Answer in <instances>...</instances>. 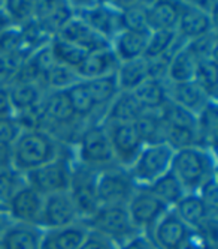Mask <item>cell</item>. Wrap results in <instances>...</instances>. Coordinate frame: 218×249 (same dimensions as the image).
Wrapping results in <instances>:
<instances>
[{"mask_svg": "<svg viewBox=\"0 0 218 249\" xmlns=\"http://www.w3.org/2000/svg\"><path fill=\"white\" fill-rule=\"evenodd\" d=\"M70 149L42 128L24 129L9 150V162L16 171L26 174L54 161Z\"/></svg>", "mask_w": 218, "mask_h": 249, "instance_id": "1", "label": "cell"}, {"mask_svg": "<svg viewBox=\"0 0 218 249\" xmlns=\"http://www.w3.org/2000/svg\"><path fill=\"white\" fill-rule=\"evenodd\" d=\"M171 173L183 185L186 192H197L206 180L217 176L215 152L199 146L175 150Z\"/></svg>", "mask_w": 218, "mask_h": 249, "instance_id": "2", "label": "cell"}, {"mask_svg": "<svg viewBox=\"0 0 218 249\" xmlns=\"http://www.w3.org/2000/svg\"><path fill=\"white\" fill-rule=\"evenodd\" d=\"M75 164L90 168L102 170L115 164L111 141L103 122L87 123L72 146Z\"/></svg>", "mask_w": 218, "mask_h": 249, "instance_id": "3", "label": "cell"}, {"mask_svg": "<svg viewBox=\"0 0 218 249\" xmlns=\"http://www.w3.org/2000/svg\"><path fill=\"white\" fill-rule=\"evenodd\" d=\"M75 159L74 152L67 150L54 161L31 170L24 174L26 183L38 191L42 197L59 192H67L72 180V173H74Z\"/></svg>", "mask_w": 218, "mask_h": 249, "instance_id": "4", "label": "cell"}, {"mask_svg": "<svg viewBox=\"0 0 218 249\" xmlns=\"http://www.w3.org/2000/svg\"><path fill=\"white\" fill-rule=\"evenodd\" d=\"M90 231L103 236L117 248L140 234L130 221L125 206H100L92 218L84 221Z\"/></svg>", "mask_w": 218, "mask_h": 249, "instance_id": "5", "label": "cell"}, {"mask_svg": "<svg viewBox=\"0 0 218 249\" xmlns=\"http://www.w3.org/2000/svg\"><path fill=\"white\" fill-rule=\"evenodd\" d=\"M138 189L129 170L112 164L97 170L96 191L100 206H125Z\"/></svg>", "mask_w": 218, "mask_h": 249, "instance_id": "6", "label": "cell"}, {"mask_svg": "<svg viewBox=\"0 0 218 249\" xmlns=\"http://www.w3.org/2000/svg\"><path fill=\"white\" fill-rule=\"evenodd\" d=\"M217 2H181L176 35L188 42L206 33L217 32Z\"/></svg>", "mask_w": 218, "mask_h": 249, "instance_id": "7", "label": "cell"}, {"mask_svg": "<svg viewBox=\"0 0 218 249\" xmlns=\"http://www.w3.org/2000/svg\"><path fill=\"white\" fill-rule=\"evenodd\" d=\"M173 152L166 143L143 146L135 162L129 168L138 186H148L171 170Z\"/></svg>", "mask_w": 218, "mask_h": 249, "instance_id": "8", "label": "cell"}, {"mask_svg": "<svg viewBox=\"0 0 218 249\" xmlns=\"http://www.w3.org/2000/svg\"><path fill=\"white\" fill-rule=\"evenodd\" d=\"M74 14L90 29L109 41L121 30L120 12L114 2H70Z\"/></svg>", "mask_w": 218, "mask_h": 249, "instance_id": "9", "label": "cell"}, {"mask_svg": "<svg viewBox=\"0 0 218 249\" xmlns=\"http://www.w3.org/2000/svg\"><path fill=\"white\" fill-rule=\"evenodd\" d=\"M103 124L111 141L115 164L129 170L145 146L135 123L103 122Z\"/></svg>", "mask_w": 218, "mask_h": 249, "instance_id": "10", "label": "cell"}, {"mask_svg": "<svg viewBox=\"0 0 218 249\" xmlns=\"http://www.w3.org/2000/svg\"><path fill=\"white\" fill-rule=\"evenodd\" d=\"M96 170H90L78 164H75L74 173H72V180L67 192L70 198L74 200L82 222L92 218L100 207L96 191Z\"/></svg>", "mask_w": 218, "mask_h": 249, "instance_id": "11", "label": "cell"}, {"mask_svg": "<svg viewBox=\"0 0 218 249\" xmlns=\"http://www.w3.org/2000/svg\"><path fill=\"white\" fill-rule=\"evenodd\" d=\"M127 212L135 228L140 234H147L148 231L158 222V219L165 215L169 207H166L157 197L147 189L138 186L129 203L125 204Z\"/></svg>", "mask_w": 218, "mask_h": 249, "instance_id": "12", "label": "cell"}, {"mask_svg": "<svg viewBox=\"0 0 218 249\" xmlns=\"http://www.w3.org/2000/svg\"><path fill=\"white\" fill-rule=\"evenodd\" d=\"M79 215L69 192H59L44 197L39 227L42 230H57L79 222Z\"/></svg>", "mask_w": 218, "mask_h": 249, "instance_id": "13", "label": "cell"}, {"mask_svg": "<svg viewBox=\"0 0 218 249\" xmlns=\"http://www.w3.org/2000/svg\"><path fill=\"white\" fill-rule=\"evenodd\" d=\"M42 206L44 197L26 183L8 203L6 213L12 222L39 227Z\"/></svg>", "mask_w": 218, "mask_h": 249, "instance_id": "14", "label": "cell"}, {"mask_svg": "<svg viewBox=\"0 0 218 249\" xmlns=\"http://www.w3.org/2000/svg\"><path fill=\"white\" fill-rule=\"evenodd\" d=\"M190 228L171 209L148 231L147 236L157 249H179L186 240Z\"/></svg>", "mask_w": 218, "mask_h": 249, "instance_id": "15", "label": "cell"}, {"mask_svg": "<svg viewBox=\"0 0 218 249\" xmlns=\"http://www.w3.org/2000/svg\"><path fill=\"white\" fill-rule=\"evenodd\" d=\"M45 89L38 81L20 80L16 78L8 87V95L15 116L31 113L39 108V105L45 96Z\"/></svg>", "mask_w": 218, "mask_h": 249, "instance_id": "16", "label": "cell"}, {"mask_svg": "<svg viewBox=\"0 0 218 249\" xmlns=\"http://www.w3.org/2000/svg\"><path fill=\"white\" fill-rule=\"evenodd\" d=\"M74 17L70 2H34L33 20L49 38L57 36L62 27Z\"/></svg>", "mask_w": 218, "mask_h": 249, "instance_id": "17", "label": "cell"}, {"mask_svg": "<svg viewBox=\"0 0 218 249\" xmlns=\"http://www.w3.org/2000/svg\"><path fill=\"white\" fill-rule=\"evenodd\" d=\"M57 38L64 39L67 42H72L87 53H93L97 50H103L111 47L109 41L102 38L93 29H90L81 18L74 14V17L62 27V30L57 33Z\"/></svg>", "mask_w": 218, "mask_h": 249, "instance_id": "18", "label": "cell"}, {"mask_svg": "<svg viewBox=\"0 0 218 249\" xmlns=\"http://www.w3.org/2000/svg\"><path fill=\"white\" fill-rule=\"evenodd\" d=\"M169 99L191 114L197 116L212 99L194 80L179 84H169Z\"/></svg>", "mask_w": 218, "mask_h": 249, "instance_id": "19", "label": "cell"}, {"mask_svg": "<svg viewBox=\"0 0 218 249\" xmlns=\"http://www.w3.org/2000/svg\"><path fill=\"white\" fill-rule=\"evenodd\" d=\"M181 2L175 0H156L145 3V18L150 32L176 30L179 20Z\"/></svg>", "mask_w": 218, "mask_h": 249, "instance_id": "20", "label": "cell"}, {"mask_svg": "<svg viewBox=\"0 0 218 249\" xmlns=\"http://www.w3.org/2000/svg\"><path fill=\"white\" fill-rule=\"evenodd\" d=\"M44 230L38 225L12 222L0 237V249H41Z\"/></svg>", "mask_w": 218, "mask_h": 249, "instance_id": "21", "label": "cell"}, {"mask_svg": "<svg viewBox=\"0 0 218 249\" xmlns=\"http://www.w3.org/2000/svg\"><path fill=\"white\" fill-rule=\"evenodd\" d=\"M150 32L120 30L111 39V50L118 62H127L140 59L145 54Z\"/></svg>", "mask_w": 218, "mask_h": 249, "instance_id": "22", "label": "cell"}, {"mask_svg": "<svg viewBox=\"0 0 218 249\" xmlns=\"http://www.w3.org/2000/svg\"><path fill=\"white\" fill-rule=\"evenodd\" d=\"M120 62L115 57L111 47L88 53L82 65L78 68L77 74L81 80H93L105 75L115 74Z\"/></svg>", "mask_w": 218, "mask_h": 249, "instance_id": "23", "label": "cell"}, {"mask_svg": "<svg viewBox=\"0 0 218 249\" xmlns=\"http://www.w3.org/2000/svg\"><path fill=\"white\" fill-rule=\"evenodd\" d=\"M172 210L190 230L201 231L209 218H215V215H211L208 207L196 192H187Z\"/></svg>", "mask_w": 218, "mask_h": 249, "instance_id": "24", "label": "cell"}, {"mask_svg": "<svg viewBox=\"0 0 218 249\" xmlns=\"http://www.w3.org/2000/svg\"><path fill=\"white\" fill-rule=\"evenodd\" d=\"M72 110L75 111L78 119L84 123H92V122H102L103 116L96 107L92 95H90L88 89L84 83V80L77 81L64 90Z\"/></svg>", "mask_w": 218, "mask_h": 249, "instance_id": "25", "label": "cell"}, {"mask_svg": "<svg viewBox=\"0 0 218 249\" xmlns=\"http://www.w3.org/2000/svg\"><path fill=\"white\" fill-rule=\"evenodd\" d=\"M133 95L143 110L160 111L169 101V83L150 77L135 89Z\"/></svg>", "mask_w": 218, "mask_h": 249, "instance_id": "26", "label": "cell"}, {"mask_svg": "<svg viewBox=\"0 0 218 249\" xmlns=\"http://www.w3.org/2000/svg\"><path fill=\"white\" fill-rule=\"evenodd\" d=\"M143 113V108L138 102L133 92H120L115 99L109 104L102 122L135 123Z\"/></svg>", "mask_w": 218, "mask_h": 249, "instance_id": "27", "label": "cell"}, {"mask_svg": "<svg viewBox=\"0 0 218 249\" xmlns=\"http://www.w3.org/2000/svg\"><path fill=\"white\" fill-rule=\"evenodd\" d=\"M196 132H197L199 147L208 149L211 152L217 150V135H218L217 101H211L205 108L196 116Z\"/></svg>", "mask_w": 218, "mask_h": 249, "instance_id": "28", "label": "cell"}, {"mask_svg": "<svg viewBox=\"0 0 218 249\" xmlns=\"http://www.w3.org/2000/svg\"><path fill=\"white\" fill-rule=\"evenodd\" d=\"M115 77L120 92H133L138 86L150 78V63L145 57L120 62Z\"/></svg>", "mask_w": 218, "mask_h": 249, "instance_id": "29", "label": "cell"}, {"mask_svg": "<svg viewBox=\"0 0 218 249\" xmlns=\"http://www.w3.org/2000/svg\"><path fill=\"white\" fill-rule=\"evenodd\" d=\"M197 59L187 50L186 44L179 47L171 57L169 68H168V83L169 84H179L194 80L196 69H197Z\"/></svg>", "mask_w": 218, "mask_h": 249, "instance_id": "30", "label": "cell"}, {"mask_svg": "<svg viewBox=\"0 0 218 249\" xmlns=\"http://www.w3.org/2000/svg\"><path fill=\"white\" fill-rule=\"evenodd\" d=\"M184 44V41L178 38L176 30H153L148 35V42L143 57L153 60L165 56H172Z\"/></svg>", "mask_w": 218, "mask_h": 249, "instance_id": "31", "label": "cell"}, {"mask_svg": "<svg viewBox=\"0 0 218 249\" xmlns=\"http://www.w3.org/2000/svg\"><path fill=\"white\" fill-rule=\"evenodd\" d=\"M84 83L88 89L90 95H92L96 107L99 108V111L102 113V116H105V111L109 107V104H111L115 99V96L120 93V87H118L115 74L93 78V80H84Z\"/></svg>", "mask_w": 218, "mask_h": 249, "instance_id": "32", "label": "cell"}, {"mask_svg": "<svg viewBox=\"0 0 218 249\" xmlns=\"http://www.w3.org/2000/svg\"><path fill=\"white\" fill-rule=\"evenodd\" d=\"M145 188L169 209H173L176 206V203L187 194L186 189L183 188V185H181L176 177L171 173V170L166 174L158 177L156 182H153L151 185L145 186Z\"/></svg>", "mask_w": 218, "mask_h": 249, "instance_id": "33", "label": "cell"}, {"mask_svg": "<svg viewBox=\"0 0 218 249\" xmlns=\"http://www.w3.org/2000/svg\"><path fill=\"white\" fill-rule=\"evenodd\" d=\"M135 126L145 146L165 143V123H163L160 111L143 110L135 122Z\"/></svg>", "mask_w": 218, "mask_h": 249, "instance_id": "34", "label": "cell"}, {"mask_svg": "<svg viewBox=\"0 0 218 249\" xmlns=\"http://www.w3.org/2000/svg\"><path fill=\"white\" fill-rule=\"evenodd\" d=\"M49 50L51 54L59 65L67 66L70 69L78 71V68L82 65L84 59L87 57L88 53L82 50L81 47L67 42L64 39H60L57 36H54L49 41Z\"/></svg>", "mask_w": 218, "mask_h": 249, "instance_id": "35", "label": "cell"}, {"mask_svg": "<svg viewBox=\"0 0 218 249\" xmlns=\"http://www.w3.org/2000/svg\"><path fill=\"white\" fill-rule=\"evenodd\" d=\"M120 12L121 30L150 32L145 18V3L147 2H114Z\"/></svg>", "mask_w": 218, "mask_h": 249, "instance_id": "36", "label": "cell"}, {"mask_svg": "<svg viewBox=\"0 0 218 249\" xmlns=\"http://www.w3.org/2000/svg\"><path fill=\"white\" fill-rule=\"evenodd\" d=\"M81 78L78 77L75 69H70L67 66L59 65L57 62L54 63V66L45 74L42 78V86L47 92L51 90H66L67 87L72 84H75Z\"/></svg>", "mask_w": 218, "mask_h": 249, "instance_id": "37", "label": "cell"}, {"mask_svg": "<svg viewBox=\"0 0 218 249\" xmlns=\"http://www.w3.org/2000/svg\"><path fill=\"white\" fill-rule=\"evenodd\" d=\"M24 185H26L24 174L16 171L12 165L0 168V206L6 210V206L11 201V198Z\"/></svg>", "mask_w": 218, "mask_h": 249, "instance_id": "38", "label": "cell"}, {"mask_svg": "<svg viewBox=\"0 0 218 249\" xmlns=\"http://www.w3.org/2000/svg\"><path fill=\"white\" fill-rule=\"evenodd\" d=\"M194 81L201 86L212 99H217V90H218L217 59H208V60L199 62L197 69H196V75H194Z\"/></svg>", "mask_w": 218, "mask_h": 249, "instance_id": "39", "label": "cell"}, {"mask_svg": "<svg viewBox=\"0 0 218 249\" xmlns=\"http://www.w3.org/2000/svg\"><path fill=\"white\" fill-rule=\"evenodd\" d=\"M186 47L197 59V62L217 59V32H211L203 35V36L191 39L186 42Z\"/></svg>", "mask_w": 218, "mask_h": 249, "instance_id": "40", "label": "cell"}, {"mask_svg": "<svg viewBox=\"0 0 218 249\" xmlns=\"http://www.w3.org/2000/svg\"><path fill=\"white\" fill-rule=\"evenodd\" d=\"M34 2H21V0H12L3 2V11L14 27H21L33 20Z\"/></svg>", "mask_w": 218, "mask_h": 249, "instance_id": "41", "label": "cell"}, {"mask_svg": "<svg viewBox=\"0 0 218 249\" xmlns=\"http://www.w3.org/2000/svg\"><path fill=\"white\" fill-rule=\"evenodd\" d=\"M23 132V126L14 114L0 117V147L11 150Z\"/></svg>", "mask_w": 218, "mask_h": 249, "instance_id": "42", "label": "cell"}, {"mask_svg": "<svg viewBox=\"0 0 218 249\" xmlns=\"http://www.w3.org/2000/svg\"><path fill=\"white\" fill-rule=\"evenodd\" d=\"M199 197L202 198L205 206L208 207L211 215L218 216V189H217V176L211 177L209 180H206L201 189L196 192Z\"/></svg>", "mask_w": 218, "mask_h": 249, "instance_id": "43", "label": "cell"}, {"mask_svg": "<svg viewBox=\"0 0 218 249\" xmlns=\"http://www.w3.org/2000/svg\"><path fill=\"white\" fill-rule=\"evenodd\" d=\"M21 62H18L11 57L0 56V87H9L18 72V68H20Z\"/></svg>", "mask_w": 218, "mask_h": 249, "instance_id": "44", "label": "cell"}, {"mask_svg": "<svg viewBox=\"0 0 218 249\" xmlns=\"http://www.w3.org/2000/svg\"><path fill=\"white\" fill-rule=\"evenodd\" d=\"M212 243L208 240V237L199 230H190L186 240L183 242L179 249H209Z\"/></svg>", "mask_w": 218, "mask_h": 249, "instance_id": "45", "label": "cell"}, {"mask_svg": "<svg viewBox=\"0 0 218 249\" xmlns=\"http://www.w3.org/2000/svg\"><path fill=\"white\" fill-rule=\"evenodd\" d=\"M78 249H117V246L112 242L105 239L103 236L88 230L85 239L82 240V243Z\"/></svg>", "mask_w": 218, "mask_h": 249, "instance_id": "46", "label": "cell"}, {"mask_svg": "<svg viewBox=\"0 0 218 249\" xmlns=\"http://www.w3.org/2000/svg\"><path fill=\"white\" fill-rule=\"evenodd\" d=\"M117 249H157L151 240L145 236V234H138L133 239H130L129 242H125L124 245L118 246Z\"/></svg>", "mask_w": 218, "mask_h": 249, "instance_id": "47", "label": "cell"}, {"mask_svg": "<svg viewBox=\"0 0 218 249\" xmlns=\"http://www.w3.org/2000/svg\"><path fill=\"white\" fill-rule=\"evenodd\" d=\"M9 114H14V113H12L9 95H8V89L0 87V117L9 116Z\"/></svg>", "mask_w": 218, "mask_h": 249, "instance_id": "48", "label": "cell"}, {"mask_svg": "<svg viewBox=\"0 0 218 249\" xmlns=\"http://www.w3.org/2000/svg\"><path fill=\"white\" fill-rule=\"evenodd\" d=\"M11 27H14V26L11 24L8 15L3 11V2H0V35H2L3 32H6L8 29H11Z\"/></svg>", "mask_w": 218, "mask_h": 249, "instance_id": "49", "label": "cell"}, {"mask_svg": "<svg viewBox=\"0 0 218 249\" xmlns=\"http://www.w3.org/2000/svg\"><path fill=\"white\" fill-rule=\"evenodd\" d=\"M12 224L11 218L8 216L6 212H0V237L3 236V233L6 231V228Z\"/></svg>", "mask_w": 218, "mask_h": 249, "instance_id": "50", "label": "cell"}, {"mask_svg": "<svg viewBox=\"0 0 218 249\" xmlns=\"http://www.w3.org/2000/svg\"><path fill=\"white\" fill-rule=\"evenodd\" d=\"M6 165H11V162H9V150L0 147V168L6 167Z\"/></svg>", "mask_w": 218, "mask_h": 249, "instance_id": "51", "label": "cell"}, {"mask_svg": "<svg viewBox=\"0 0 218 249\" xmlns=\"http://www.w3.org/2000/svg\"><path fill=\"white\" fill-rule=\"evenodd\" d=\"M209 249H218V246H217V243H212V245L209 246Z\"/></svg>", "mask_w": 218, "mask_h": 249, "instance_id": "52", "label": "cell"}, {"mask_svg": "<svg viewBox=\"0 0 218 249\" xmlns=\"http://www.w3.org/2000/svg\"><path fill=\"white\" fill-rule=\"evenodd\" d=\"M0 212H6V210H5V209H3L2 206H0Z\"/></svg>", "mask_w": 218, "mask_h": 249, "instance_id": "53", "label": "cell"}]
</instances>
